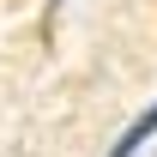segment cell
I'll use <instances>...</instances> for the list:
<instances>
[{
    "label": "cell",
    "instance_id": "cell-1",
    "mask_svg": "<svg viewBox=\"0 0 157 157\" xmlns=\"http://www.w3.org/2000/svg\"><path fill=\"white\" fill-rule=\"evenodd\" d=\"M151 133H157V103L133 115V127H127V133H121L115 145H109V157H139L145 145H151Z\"/></svg>",
    "mask_w": 157,
    "mask_h": 157
}]
</instances>
